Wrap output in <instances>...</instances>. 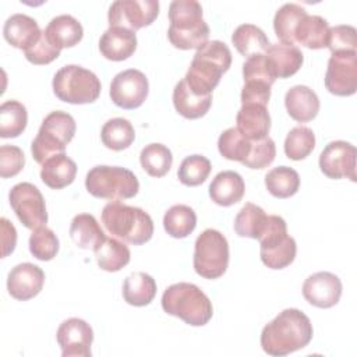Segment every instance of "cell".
Segmentation results:
<instances>
[{
  "label": "cell",
  "instance_id": "cell-9",
  "mask_svg": "<svg viewBox=\"0 0 357 357\" xmlns=\"http://www.w3.org/2000/svg\"><path fill=\"white\" fill-rule=\"evenodd\" d=\"M194 269L205 279L223 276L229 265V243L226 237L215 230H204L194 244Z\"/></svg>",
  "mask_w": 357,
  "mask_h": 357
},
{
  "label": "cell",
  "instance_id": "cell-8",
  "mask_svg": "<svg viewBox=\"0 0 357 357\" xmlns=\"http://www.w3.org/2000/svg\"><path fill=\"white\" fill-rule=\"evenodd\" d=\"M53 92L66 103L84 105L95 102L100 95V81L92 71L68 64L61 67L53 77Z\"/></svg>",
  "mask_w": 357,
  "mask_h": 357
},
{
  "label": "cell",
  "instance_id": "cell-10",
  "mask_svg": "<svg viewBox=\"0 0 357 357\" xmlns=\"http://www.w3.org/2000/svg\"><path fill=\"white\" fill-rule=\"evenodd\" d=\"M8 201L20 222L31 230L47 223L46 204L39 188L31 183L15 184L8 194Z\"/></svg>",
  "mask_w": 357,
  "mask_h": 357
},
{
  "label": "cell",
  "instance_id": "cell-18",
  "mask_svg": "<svg viewBox=\"0 0 357 357\" xmlns=\"http://www.w3.org/2000/svg\"><path fill=\"white\" fill-rule=\"evenodd\" d=\"M137 49V35L134 31L121 26H109L99 39L102 56L112 61H123L134 54Z\"/></svg>",
  "mask_w": 357,
  "mask_h": 357
},
{
  "label": "cell",
  "instance_id": "cell-24",
  "mask_svg": "<svg viewBox=\"0 0 357 357\" xmlns=\"http://www.w3.org/2000/svg\"><path fill=\"white\" fill-rule=\"evenodd\" d=\"M265 56L276 78H289L294 75L304 60L303 53L297 46L284 43L271 45L266 49Z\"/></svg>",
  "mask_w": 357,
  "mask_h": 357
},
{
  "label": "cell",
  "instance_id": "cell-36",
  "mask_svg": "<svg viewBox=\"0 0 357 357\" xmlns=\"http://www.w3.org/2000/svg\"><path fill=\"white\" fill-rule=\"evenodd\" d=\"M100 138L106 148L112 151H123L134 142L135 131L127 119L114 117L103 124Z\"/></svg>",
  "mask_w": 357,
  "mask_h": 357
},
{
  "label": "cell",
  "instance_id": "cell-37",
  "mask_svg": "<svg viewBox=\"0 0 357 357\" xmlns=\"http://www.w3.org/2000/svg\"><path fill=\"white\" fill-rule=\"evenodd\" d=\"M28 123L26 107L18 100H6L0 106V137L15 138L24 132Z\"/></svg>",
  "mask_w": 357,
  "mask_h": 357
},
{
  "label": "cell",
  "instance_id": "cell-47",
  "mask_svg": "<svg viewBox=\"0 0 357 357\" xmlns=\"http://www.w3.org/2000/svg\"><path fill=\"white\" fill-rule=\"evenodd\" d=\"M25 165V156L21 148L15 145H1L0 148V176L3 178L17 176Z\"/></svg>",
  "mask_w": 357,
  "mask_h": 357
},
{
  "label": "cell",
  "instance_id": "cell-44",
  "mask_svg": "<svg viewBox=\"0 0 357 357\" xmlns=\"http://www.w3.org/2000/svg\"><path fill=\"white\" fill-rule=\"evenodd\" d=\"M275 156L276 146L273 139L268 135L262 139L251 141L250 153L241 163L250 169H265L273 162Z\"/></svg>",
  "mask_w": 357,
  "mask_h": 357
},
{
  "label": "cell",
  "instance_id": "cell-3",
  "mask_svg": "<svg viewBox=\"0 0 357 357\" xmlns=\"http://www.w3.org/2000/svg\"><path fill=\"white\" fill-rule=\"evenodd\" d=\"M169 42L181 50L199 49L208 42L209 26L197 0H174L169 7Z\"/></svg>",
  "mask_w": 357,
  "mask_h": 357
},
{
  "label": "cell",
  "instance_id": "cell-50",
  "mask_svg": "<svg viewBox=\"0 0 357 357\" xmlns=\"http://www.w3.org/2000/svg\"><path fill=\"white\" fill-rule=\"evenodd\" d=\"M1 258L11 254L17 244V230L7 218H1Z\"/></svg>",
  "mask_w": 357,
  "mask_h": 357
},
{
  "label": "cell",
  "instance_id": "cell-2",
  "mask_svg": "<svg viewBox=\"0 0 357 357\" xmlns=\"http://www.w3.org/2000/svg\"><path fill=\"white\" fill-rule=\"evenodd\" d=\"M231 64V52L225 42L208 40L197 49L192 61L183 78L197 95H212L223 73Z\"/></svg>",
  "mask_w": 357,
  "mask_h": 357
},
{
  "label": "cell",
  "instance_id": "cell-12",
  "mask_svg": "<svg viewBox=\"0 0 357 357\" xmlns=\"http://www.w3.org/2000/svg\"><path fill=\"white\" fill-rule=\"evenodd\" d=\"M325 88L336 96H350L357 89V52L333 53L328 60Z\"/></svg>",
  "mask_w": 357,
  "mask_h": 357
},
{
  "label": "cell",
  "instance_id": "cell-16",
  "mask_svg": "<svg viewBox=\"0 0 357 357\" xmlns=\"http://www.w3.org/2000/svg\"><path fill=\"white\" fill-rule=\"evenodd\" d=\"M303 296L314 307L331 308L340 300L342 282L335 273L317 272L304 280Z\"/></svg>",
  "mask_w": 357,
  "mask_h": 357
},
{
  "label": "cell",
  "instance_id": "cell-26",
  "mask_svg": "<svg viewBox=\"0 0 357 357\" xmlns=\"http://www.w3.org/2000/svg\"><path fill=\"white\" fill-rule=\"evenodd\" d=\"M75 176L77 165L66 153H57L49 158L40 169L42 181L53 190H60L70 185Z\"/></svg>",
  "mask_w": 357,
  "mask_h": 357
},
{
  "label": "cell",
  "instance_id": "cell-40",
  "mask_svg": "<svg viewBox=\"0 0 357 357\" xmlns=\"http://www.w3.org/2000/svg\"><path fill=\"white\" fill-rule=\"evenodd\" d=\"M218 149L223 158L243 162L250 153L251 141L245 138L236 127H230L219 135Z\"/></svg>",
  "mask_w": 357,
  "mask_h": 357
},
{
  "label": "cell",
  "instance_id": "cell-19",
  "mask_svg": "<svg viewBox=\"0 0 357 357\" xmlns=\"http://www.w3.org/2000/svg\"><path fill=\"white\" fill-rule=\"evenodd\" d=\"M236 128L250 141L268 137L271 130V116L266 106L258 103L241 105L236 116Z\"/></svg>",
  "mask_w": 357,
  "mask_h": 357
},
{
  "label": "cell",
  "instance_id": "cell-14",
  "mask_svg": "<svg viewBox=\"0 0 357 357\" xmlns=\"http://www.w3.org/2000/svg\"><path fill=\"white\" fill-rule=\"evenodd\" d=\"M321 172L333 180L356 181V148L346 141L329 142L319 155Z\"/></svg>",
  "mask_w": 357,
  "mask_h": 357
},
{
  "label": "cell",
  "instance_id": "cell-32",
  "mask_svg": "<svg viewBox=\"0 0 357 357\" xmlns=\"http://www.w3.org/2000/svg\"><path fill=\"white\" fill-rule=\"evenodd\" d=\"M307 15L304 7L296 3H286L283 4L275 14L273 18V29L279 40L284 45H293L294 40V31L298 22Z\"/></svg>",
  "mask_w": 357,
  "mask_h": 357
},
{
  "label": "cell",
  "instance_id": "cell-22",
  "mask_svg": "<svg viewBox=\"0 0 357 357\" xmlns=\"http://www.w3.org/2000/svg\"><path fill=\"white\" fill-rule=\"evenodd\" d=\"M244 191L245 184L243 177L233 170L218 173L209 184V197L220 206H230L240 202Z\"/></svg>",
  "mask_w": 357,
  "mask_h": 357
},
{
  "label": "cell",
  "instance_id": "cell-17",
  "mask_svg": "<svg viewBox=\"0 0 357 357\" xmlns=\"http://www.w3.org/2000/svg\"><path fill=\"white\" fill-rule=\"evenodd\" d=\"M45 283V272L31 262L15 265L7 276V290L11 297L26 301L38 296Z\"/></svg>",
  "mask_w": 357,
  "mask_h": 357
},
{
  "label": "cell",
  "instance_id": "cell-27",
  "mask_svg": "<svg viewBox=\"0 0 357 357\" xmlns=\"http://www.w3.org/2000/svg\"><path fill=\"white\" fill-rule=\"evenodd\" d=\"M71 240L82 250H95L106 240V234L100 229L93 215L79 213L75 215L70 226Z\"/></svg>",
  "mask_w": 357,
  "mask_h": 357
},
{
  "label": "cell",
  "instance_id": "cell-25",
  "mask_svg": "<svg viewBox=\"0 0 357 357\" xmlns=\"http://www.w3.org/2000/svg\"><path fill=\"white\" fill-rule=\"evenodd\" d=\"M173 105L180 116L194 120L208 113L212 105V95H197L190 89L185 81L181 79L173 89Z\"/></svg>",
  "mask_w": 357,
  "mask_h": 357
},
{
  "label": "cell",
  "instance_id": "cell-6",
  "mask_svg": "<svg viewBox=\"0 0 357 357\" xmlns=\"http://www.w3.org/2000/svg\"><path fill=\"white\" fill-rule=\"evenodd\" d=\"M77 126L71 114L63 110L50 112L42 121L31 152L36 163L43 165L49 158L64 153L67 144L74 138Z\"/></svg>",
  "mask_w": 357,
  "mask_h": 357
},
{
  "label": "cell",
  "instance_id": "cell-5",
  "mask_svg": "<svg viewBox=\"0 0 357 357\" xmlns=\"http://www.w3.org/2000/svg\"><path fill=\"white\" fill-rule=\"evenodd\" d=\"M162 308L188 325L202 326L209 322L213 307L208 296L195 284L180 282L169 286L162 296Z\"/></svg>",
  "mask_w": 357,
  "mask_h": 357
},
{
  "label": "cell",
  "instance_id": "cell-28",
  "mask_svg": "<svg viewBox=\"0 0 357 357\" xmlns=\"http://www.w3.org/2000/svg\"><path fill=\"white\" fill-rule=\"evenodd\" d=\"M156 296V282L145 272H134L124 279L123 297L134 307L148 305Z\"/></svg>",
  "mask_w": 357,
  "mask_h": 357
},
{
  "label": "cell",
  "instance_id": "cell-11",
  "mask_svg": "<svg viewBox=\"0 0 357 357\" xmlns=\"http://www.w3.org/2000/svg\"><path fill=\"white\" fill-rule=\"evenodd\" d=\"M158 14V0H117L109 7L107 20L110 26H121L135 32L151 25Z\"/></svg>",
  "mask_w": 357,
  "mask_h": 357
},
{
  "label": "cell",
  "instance_id": "cell-45",
  "mask_svg": "<svg viewBox=\"0 0 357 357\" xmlns=\"http://www.w3.org/2000/svg\"><path fill=\"white\" fill-rule=\"evenodd\" d=\"M243 78L244 82L257 81L264 82L269 86H272L273 82L276 81V77L271 68V64L265 53L254 54L245 60V63L243 64Z\"/></svg>",
  "mask_w": 357,
  "mask_h": 357
},
{
  "label": "cell",
  "instance_id": "cell-49",
  "mask_svg": "<svg viewBox=\"0 0 357 357\" xmlns=\"http://www.w3.org/2000/svg\"><path fill=\"white\" fill-rule=\"evenodd\" d=\"M271 98V86L264 82L248 81L241 89V105L258 103L266 106Z\"/></svg>",
  "mask_w": 357,
  "mask_h": 357
},
{
  "label": "cell",
  "instance_id": "cell-1",
  "mask_svg": "<svg viewBox=\"0 0 357 357\" xmlns=\"http://www.w3.org/2000/svg\"><path fill=\"white\" fill-rule=\"evenodd\" d=\"M310 318L297 308H286L266 324L261 332L262 350L273 357L304 349L312 339Z\"/></svg>",
  "mask_w": 357,
  "mask_h": 357
},
{
  "label": "cell",
  "instance_id": "cell-41",
  "mask_svg": "<svg viewBox=\"0 0 357 357\" xmlns=\"http://www.w3.org/2000/svg\"><path fill=\"white\" fill-rule=\"evenodd\" d=\"M211 162L202 155L187 156L177 172V177L181 184L188 187H195L202 184L211 173Z\"/></svg>",
  "mask_w": 357,
  "mask_h": 357
},
{
  "label": "cell",
  "instance_id": "cell-7",
  "mask_svg": "<svg viewBox=\"0 0 357 357\" xmlns=\"http://www.w3.org/2000/svg\"><path fill=\"white\" fill-rule=\"evenodd\" d=\"M85 188L95 198L119 201L135 197L139 183L135 174L126 167L99 165L86 173Z\"/></svg>",
  "mask_w": 357,
  "mask_h": 357
},
{
  "label": "cell",
  "instance_id": "cell-29",
  "mask_svg": "<svg viewBox=\"0 0 357 357\" xmlns=\"http://www.w3.org/2000/svg\"><path fill=\"white\" fill-rule=\"evenodd\" d=\"M328 32L329 25L325 18L307 14L294 31V40L308 49H324L328 43Z\"/></svg>",
  "mask_w": 357,
  "mask_h": 357
},
{
  "label": "cell",
  "instance_id": "cell-23",
  "mask_svg": "<svg viewBox=\"0 0 357 357\" xmlns=\"http://www.w3.org/2000/svg\"><path fill=\"white\" fill-rule=\"evenodd\" d=\"M43 32L47 40L60 50L78 45L84 35L82 25L77 18L68 14H61L52 18Z\"/></svg>",
  "mask_w": 357,
  "mask_h": 357
},
{
  "label": "cell",
  "instance_id": "cell-4",
  "mask_svg": "<svg viewBox=\"0 0 357 357\" xmlns=\"http://www.w3.org/2000/svg\"><path fill=\"white\" fill-rule=\"evenodd\" d=\"M102 223L112 236L134 245L149 241L153 234V222L149 213L119 201H112L103 206Z\"/></svg>",
  "mask_w": 357,
  "mask_h": 357
},
{
  "label": "cell",
  "instance_id": "cell-15",
  "mask_svg": "<svg viewBox=\"0 0 357 357\" xmlns=\"http://www.w3.org/2000/svg\"><path fill=\"white\" fill-rule=\"evenodd\" d=\"M56 339L63 357H89L93 342L91 325L81 318H68L57 329Z\"/></svg>",
  "mask_w": 357,
  "mask_h": 357
},
{
  "label": "cell",
  "instance_id": "cell-48",
  "mask_svg": "<svg viewBox=\"0 0 357 357\" xmlns=\"http://www.w3.org/2000/svg\"><path fill=\"white\" fill-rule=\"evenodd\" d=\"M60 49L54 47L46 38L45 32L42 31V35L39 38V40L31 46L29 49H26L25 57L29 63L36 64V66H43V64H49L53 60H56L60 56Z\"/></svg>",
  "mask_w": 357,
  "mask_h": 357
},
{
  "label": "cell",
  "instance_id": "cell-43",
  "mask_svg": "<svg viewBox=\"0 0 357 357\" xmlns=\"http://www.w3.org/2000/svg\"><path fill=\"white\" fill-rule=\"evenodd\" d=\"M29 251L39 261H50L59 252V238L46 226L38 227L29 236Z\"/></svg>",
  "mask_w": 357,
  "mask_h": 357
},
{
  "label": "cell",
  "instance_id": "cell-35",
  "mask_svg": "<svg viewBox=\"0 0 357 357\" xmlns=\"http://www.w3.org/2000/svg\"><path fill=\"white\" fill-rule=\"evenodd\" d=\"M197 226V215L188 205H173L163 216V227L166 233L174 238L190 236Z\"/></svg>",
  "mask_w": 357,
  "mask_h": 357
},
{
  "label": "cell",
  "instance_id": "cell-31",
  "mask_svg": "<svg viewBox=\"0 0 357 357\" xmlns=\"http://www.w3.org/2000/svg\"><path fill=\"white\" fill-rule=\"evenodd\" d=\"M93 252L99 268L106 272L120 271L130 262L131 258L128 247L113 237H106V240L98 245Z\"/></svg>",
  "mask_w": 357,
  "mask_h": 357
},
{
  "label": "cell",
  "instance_id": "cell-20",
  "mask_svg": "<svg viewBox=\"0 0 357 357\" xmlns=\"http://www.w3.org/2000/svg\"><path fill=\"white\" fill-rule=\"evenodd\" d=\"M3 35L11 46L25 52L39 40L42 31L32 17L26 14H13L4 22Z\"/></svg>",
  "mask_w": 357,
  "mask_h": 357
},
{
  "label": "cell",
  "instance_id": "cell-33",
  "mask_svg": "<svg viewBox=\"0 0 357 357\" xmlns=\"http://www.w3.org/2000/svg\"><path fill=\"white\" fill-rule=\"evenodd\" d=\"M265 185L275 198H290L298 191L300 176L289 166H278L266 173Z\"/></svg>",
  "mask_w": 357,
  "mask_h": 357
},
{
  "label": "cell",
  "instance_id": "cell-38",
  "mask_svg": "<svg viewBox=\"0 0 357 357\" xmlns=\"http://www.w3.org/2000/svg\"><path fill=\"white\" fill-rule=\"evenodd\" d=\"M142 169L152 177H163L172 167L173 155L163 144H149L139 153Z\"/></svg>",
  "mask_w": 357,
  "mask_h": 357
},
{
  "label": "cell",
  "instance_id": "cell-39",
  "mask_svg": "<svg viewBox=\"0 0 357 357\" xmlns=\"http://www.w3.org/2000/svg\"><path fill=\"white\" fill-rule=\"evenodd\" d=\"M283 148L289 159H305L315 148V134L305 126H297L289 131Z\"/></svg>",
  "mask_w": 357,
  "mask_h": 357
},
{
  "label": "cell",
  "instance_id": "cell-46",
  "mask_svg": "<svg viewBox=\"0 0 357 357\" xmlns=\"http://www.w3.org/2000/svg\"><path fill=\"white\" fill-rule=\"evenodd\" d=\"M326 47L331 53L356 52L357 49V32L351 25H336L329 28Z\"/></svg>",
  "mask_w": 357,
  "mask_h": 357
},
{
  "label": "cell",
  "instance_id": "cell-42",
  "mask_svg": "<svg viewBox=\"0 0 357 357\" xmlns=\"http://www.w3.org/2000/svg\"><path fill=\"white\" fill-rule=\"evenodd\" d=\"M297 252L296 240L291 236H287L282 243L269 247V248H259L261 261L265 266L271 269H283L289 266Z\"/></svg>",
  "mask_w": 357,
  "mask_h": 357
},
{
  "label": "cell",
  "instance_id": "cell-34",
  "mask_svg": "<svg viewBox=\"0 0 357 357\" xmlns=\"http://www.w3.org/2000/svg\"><path fill=\"white\" fill-rule=\"evenodd\" d=\"M268 215L265 211L251 202H247L234 218V231L240 237L258 240L266 226Z\"/></svg>",
  "mask_w": 357,
  "mask_h": 357
},
{
  "label": "cell",
  "instance_id": "cell-13",
  "mask_svg": "<svg viewBox=\"0 0 357 357\" xmlns=\"http://www.w3.org/2000/svg\"><path fill=\"white\" fill-rule=\"evenodd\" d=\"M149 92V84L145 74L135 68L124 70L114 75L110 84V98L121 109L139 107Z\"/></svg>",
  "mask_w": 357,
  "mask_h": 357
},
{
  "label": "cell",
  "instance_id": "cell-30",
  "mask_svg": "<svg viewBox=\"0 0 357 357\" xmlns=\"http://www.w3.org/2000/svg\"><path fill=\"white\" fill-rule=\"evenodd\" d=\"M231 42L237 52L244 57H251L254 54L265 53L271 46V42L265 32L252 24H241L238 25L233 35Z\"/></svg>",
  "mask_w": 357,
  "mask_h": 357
},
{
  "label": "cell",
  "instance_id": "cell-21",
  "mask_svg": "<svg viewBox=\"0 0 357 357\" xmlns=\"http://www.w3.org/2000/svg\"><path fill=\"white\" fill-rule=\"evenodd\" d=\"M284 106L293 120L307 123L317 117L319 112V99L311 88L296 85L286 92Z\"/></svg>",
  "mask_w": 357,
  "mask_h": 357
}]
</instances>
